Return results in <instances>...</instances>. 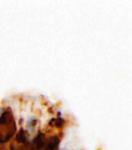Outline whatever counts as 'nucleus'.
I'll return each mask as SVG.
<instances>
[{
    "mask_svg": "<svg viewBox=\"0 0 132 150\" xmlns=\"http://www.w3.org/2000/svg\"><path fill=\"white\" fill-rule=\"evenodd\" d=\"M17 132V123L9 108L5 109L0 115V144L9 142Z\"/></svg>",
    "mask_w": 132,
    "mask_h": 150,
    "instance_id": "f257e3e1",
    "label": "nucleus"
},
{
    "mask_svg": "<svg viewBox=\"0 0 132 150\" xmlns=\"http://www.w3.org/2000/svg\"><path fill=\"white\" fill-rule=\"evenodd\" d=\"M46 140H48V138L46 137V135L44 133H41V132H39L37 134V136L34 138L33 142L31 143V146L37 150H42L46 148Z\"/></svg>",
    "mask_w": 132,
    "mask_h": 150,
    "instance_id": "f03ea898",
    "label": "nucleus"
},
{
    "mask_svg": "<svg viewBox=\"0 0 132 150\" xmlns=\"http://www.w3.org/2000/svg\"><path fill=\"white\" fill-rule=\"evenodd\" d=\"M61 138L58 135H52L50 138H48L46 140V150H58L59 144H60Z\"/></svg>",
    "mask_w": 132,
    "mask_h": 150,
    "instance_id": "7ed1b4c3",
    "label": "nucleus"
},
{
    "mask_svg": "<svg viewBox=\"0 0 132 150\" xmlns=\"http://www.w3.org/2000/svg\"><path fill=\"white\" fill-rule=\"evenodd\" d=\"M15 141H16V143L21 144V145H23V144L29 143L27 132H26L24 129H20V131L17 133V135H16V140H15Z\"/></svg>",
    "mask_w": 132,
    "mask_h": 150,
    "instance_id": "20e7f679",
    "label": "nucleus"
},
{
    "mask_svg": "<svg viewBox=\"0 0 132 150\" xmlns=\"http://www.w3.org/2000/svg\"><path fill=\"white\" fill-rule=\"evenodd\" d=\"M53 122H55V127H58V129H62L64 127V119H62L61 117H58V118H53Z\"/></svg>",
    "mask_w": 132,
    "mask_h": 150,
    "instance_id": "39448f33",
    "label": "nucleus"
},
{
    "mask_svg": "<svg viewBox=\"0 0 132 150\" xmlns=\"http://www.w3.org/2000/svg\"><path fill=\"white\" fill-rule=\"evenodd\" d=\"M30 150H37V149H35L34 147H32V146H30Z\"/></svg>",
    "mask_w": 132,
    "mask_h": 150,
    "instance_id": "423d86ee",
    "label": "nucleus"
}]
</instances>
